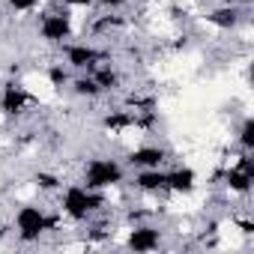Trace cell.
Returning <instances> with one entry per match:
<instances>
[{
	"mask_svg": "<svg viewBox=\"0 0 254 254\" xmlns=\"http://www.w3.org/2000/svg\"><path fill=\"white\" fill-rule=\"evenodd\" d=\"M165 171H168V194H174V197H194L200 191V174H197V168L174 159Z\"/></svg>",
	"mask_w": 254,
	"mask_h": 254,
	"instance_id": "obj_6",
	"label": "cell"
},
{
	"mask_svg": "<svg viewBox=\"0 0 254 254\" xmlns=\"http://www.w3.org/2000/svg\"><path fill=\"white\" fill-rule=\"evenodd\" d=\"M230 144H233V147H239V150H245V153H254V120H251V114H248V111H245V114L239 117V123L233 126Z\"/></svg>",
	"mask_w": 254,
	"mask_h": 254,
	"instance_id": "obj_9",
	"label": "cell"
},
{
	"mask_svg": "<svg viewBox=\"0 0 254 254\" xmlns=\"http://www.w3.org/2000/svg\"><path fill=\"white\" fill-rule=\"evenodd\" d=\"M78 183H84L93 191H108L114 186L129 183V168H126L123 156H117V153H93V156L81 159Z\"/></svg>",
	"mask_w": 254,
	"mask_h": 254,
	"instance_id": "obj_1",
	"label": "cell"
},
{
	"mask_svg": "<svg viewBox=\"0 0 254 254\" xmlns=\"http://www.w3.org/2000/svg\"><path fill=\"white\" fill-rule=\"evenodd\" d=\"M126 186L132 191H141V194H168V171L165 168L129 171V183Z\"/></svg>",
	"mask_w": 254,
	"mask_h": 254,
	"instance_id": "obj_7",
	"label": "cell"
},
{
	"mask_svg": "<svg viewBox=\"0 0 254 254\" xmlns=\"http://www.w3.org/2000/svg\"><path fill=\"white\" fill-rule=\"evenodd\" d=\"M51 203H54V209H57L63 218H69V221H75V224H84V221L93 218L96 212L108 209L102 191H93V189H87V186L78 183V180L63 183V189L54 194Z\"/></svg>",
	"mask_w": 254,
	"mask_h": 254,
	"instance_id": "obj_2",
	"label": "cell"
},
{
	"mask_svg": "<svg viewBox=\"0 0 254 254\" xmlns=\"http://www.w3.org/2000/svg\"><path fill=\"white\" fill-rule=\"evenodd\" d=\"M66 93L75 99V102H87V105H99L105 96V90L99 87V81L90 75V72H72L69 84H66Z\"/></svg>",
	"mask_w": 254,
	"mask_h": 254,
	"instance_id": "obj_8",
	"label": "cell"
},
{
	"mask_svg": "<svg viewBox=\"0 0 254 254\" xmlns=\"http://www.w3.org/2000/svg\"><path fill=\"white\" fill-rule=\"evenodd\" d=\"M135 0H96V9L102 12H126Z\"/></svg>",
	"mask_w": 254,
	"mask_h": 254,
	"instance_id": "obj_11",
	"label": "cell"
},
{
	"mask_svg": "<svg viewBox=\"0 0 254 254\" xmlns=\"http://www.w3.org/2000/svg\"><path fill=\"white\" fill-rule=\"evenodd\" d=\"M126 168L129 171H144V168H168L174 162V150L168 144H159V141H141L129 150H123L120 153Z\"/></svg>",
	"mask_w": 254,
	"mask_h": 254,
	"instance_id": "obj_5",
	"label": "cell"
},
{
	"mask_svg": "<svg viewBox=\"0 0 254 254\" xmlns=\"http://www.w3.org/2000/svg\"><path fill=\"white\" fill-rule=\"evenodd\" d=\"M165 245H168V227L165 224H156V218L126 224L123 227V236H120V248H129L135 254H153V251H159Z\"/></svg>",
	"mask_w": 254,
	"mask_h": 254,
	"instance_id": "obj_4",
	"label": "cell"
},
{
	"mask_svg": "<svg viewBox=\"0 0 254 254\" xmlns=\"http://www.w3.org/2000/svg\"><path fill=\"white\" fill-rule=\"evenodd\" d=\"M221 3H233V6H251L254 0H221Z\"/></svg>",
	"mask_w": 254,
	"mask_h": 254,
	"instance_id": "obj_12",
	"label": "cell"
},
{
	"mask_svg": "<svg viewBox=\"0 0 254 254\" xmlns=\"http://www.w3.org/2000/svg\"><path fill=\"white\" fill-rule=\"evenodd\" d=\"M45 3H51V0H0L3 12H6V15H15V18H30V15H36Z\"/></svg>",
	"mask_w": 254,
	"mask_h": 254,
	"instance_id": "obj_10",
	"label": "cell"
},
{
	"mask_svg": "<svg viewBox=\"0 0 254 254\" xmlns=\"http://www.w3.org/2000/svg\"><path fill=\"white\" fill-rule=\"evenodd\" d=\"M57 57L69 66V72H90L102 60H111L114 51H111V45H99L87 36H75V39H69L66 45L57 48Z\"/></svg>",
	"mask_w": 254,
	"mask_h": 254,
	"instance_id": "obj_3",
	"label": "cell"
}]
</instances>
